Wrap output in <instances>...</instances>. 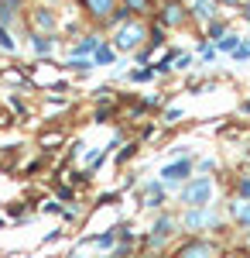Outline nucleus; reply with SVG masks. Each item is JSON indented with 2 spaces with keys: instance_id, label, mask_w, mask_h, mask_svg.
<instances>
[{
  "instance_id": "obj_15",
  "label": "nucleus",
  "mask_w": 250,
  "mask_h": 258,
  "mask_svg": "<svg viewBox=\"0 0 250 258\" xmlns=\"http://www.w3.org/2000/svg\"><path fill=\"white\" fill-rule=\"evenodd\" d=\"M165 21H168V24H178V21H182V7H168Z\"/></svg>"
},
{
  "instance_id": "obj_16",
  "label": "nucleus",
  "mask_w": 250,
  "mask_h": 258,
  "mask_svg": "<svg viewBox=\"0 0 250 258\" xmlns=\"http://www.w3.org/2000/svg\"><path fill=\"white\" fill-rule=\"evenodd\" d=\"M99 244V248H110V244H113V231H106V234H99V238H93Z\"/></svg>"
},
{
  "instance_id": "obj_3",
  "label": "nucleus",
  "mask_w": 250,
  "mask_h": 258,
  "mask_svg": "<svg viewBox=\"0 0 250 258\" xmlns=\"http://www.w3.org/2000/svg\"><path fill=\"white\" fill-rule=\"evenodd\" d=\"M144 41V28H137V24H127L120 35H116V48H137Z\"/></svg>"
},
{
  "instance_id": "obj_17",
  "label": "nucleus",
  "mask_w": 250,
  "mask_h": 258,
  "mask_svg": "<svg viewBox=\"0 0 250 258\" xmlns=\"http://www.w3.org/2000/svg\"><path fill=\"white\" fill-rule=\"evenodd\" d=\"M35 48H38V52H48V48H52V41L45 38V35H35Z\"/></svg>"
},
{
  "instance_id": "obj_19",
  "label": "nucleus",
  "mask_w": 250,
  "mask_h": 258,
  "mask_svg": "<svg viewBox=\"0 0 250 258\" xmlns=\"http://www.w3.org/2000/svg\"><path fill=\"white\" fill-rule=\"evenodd\" d=\"M236 217H240V224H250V203H247V207H240V210H236Z\"/></svg>"
},
{
  "instance_id": "obj_6",
  "label": "nucleus",
  "mask_w": 250,
  "mask_h": 258,
  "mask_svg": "<svg viewBox=\"0 0 250 258\" xmlns=\"http://www.w3.org/2000/svg\"><path fill=\"white\" fill-rule=\"evenodd\" d=\"M172 227H175V220H172V217H161V220H158V224L151 227V244H161V241L172 234Z\"/></svg>"
},
{
  "instance_id": "obj_8",
  "label": "nucleus",
  "mask_w": 250,
  "mask_h": 258,
  "mask_svg": "<svg viewBox=\"0 0 250 258\" xmlns=\"http://www.w3.org/2000/svg\"><path fill=\"white\" fill-rule=\"evenodd\" d=\"M161 203H165V189H161V182H154L148 193V207H161Z\"/></svg>"
},
{
  "instance_id": "obj_24",
  "label": "nucleus",
  "mask_w": 250,
  "mask_h": 258,
  "mask_svg": "<svg viewBox=\"0 0 250 258\" xmlns=\"http://www.w3.org/2000/svg\"><path fill=\"white\" fill-rule=\"evenodd\" d=\"M247 114H250V103H247Z\"/></svg>"
},
{
  "instance_id": "obj_21",
  "label": "nucleus",
  "mask_w": 250,
  "mask_h": 258,
  "mask_svg": "<svg viewBox=\"0 0 250 258\" xmlns=\"http://www.w3.org/2000/svg\"><path fill=\"white\" fill-rule=\"evenodd\" d=\"M240 197H250V179H243V182H240Z\"/></svg>"
},
{
  "instance_id": "obj_20",
  "label": "nucleus",
  "mask_w": 250,
  "mask_h": 258,
  "mask_svg": "<svg viewBox=\"0 0 250 258\" xmlns=\"http://www.w3.org/2000/svg\"><path fill=\"white\" fill-rule=\"evenodd\" d=\"M127 7H134V11H144V7H148V0H127Z\"/></svg>"
},
{
  "instance_id": "obj_7",
  "label": "nucleus",
  "mask_w": 250,
  "mask_h": 258,
  "mask_svg": "<svg viewBox=\"0 0 250 258\" xmlns=\"http://www.w3.org/2000/svg\"><path fill=\"white\" fill-rule=\"evenodd\" d=\"M110 4H113V0H86V7H89V11H93L96 18H106V11H110Z\"/></svg>"
},
{
  "instance_id": "obj_13",
  "label": "nucleus",
  "mask_w": 250,
  "mask_h": 258,
  "mask_svg": "<svg viewBox=\"0 0 250 258\" xmlns=\"http://www.w3.org/2000/svg\"><path fill=\"white\" fill-rule=\"evenodd\" d=\"M35 21H38L41 28H52V24H55V18H52V14H48V11H45V7H41L38 14H35Z\"/></svg>"
},
{
  "instance_id": "obj_22",
  "label": "nucleus",
  "mask_w": 250,
  "mask_h": 258,
  "mask_svg": "<svg viewBox=\"0 0 250 258\" xmlns=\"http://www.w3.org/2000/svg\"><path fill=\"white\" fill-rule=\"evenodd\" d=\"M243 14H247V21H250V4H247V7H243Z\"/></svg>"
},
{
  "instance_id": "obj_4",
  "label": "nucleus",
  "mask_w": 250,
  "mask_h": 258,
  "mask_svg": "<svg viewBox=\"0 0 250 258\" xmlns=\"http://www.w3.org/2000/svg\"><path fill=\"white\" fill-rule=\"evenodd\" d=\"M206 224H216V210L195 207L192 214H185V227H189V231H199V227H206Z\"/></svg>"
},
{
  "instance_id": "obj_12",
  "label": "nucleus",
  "mask_w": 250,
  "mask_h": 258,
  "mask_svg": "<svg viewBox=\"0 0 250 258\" xmlns=\"http://www.w3.org/2000/svg\"><path fill=\"white\" fill-rule=\"evenodd\" d=\"M96 62H106V66H110V62H113V48H110V45H99L96 48Z\"/></svg>"
},
{
  "instance_id": "obj_9",
  "label": "nucleus",
  "mask_w": 250,
  "mask_h": 258,
  "mask_svg": "<svg viewBox=\"0 0 250 258\" xmlns=\"http://www.w3.org/2000/svg\"><path fill=\"white\" fill-rule=\"evenodd\" d=\"M93 48H99V38H96V35L82 38V45H76V59H79V55H86V52H93Z\"/></svg>"
},
{
  "instance_id": "obj_1",
  "label": "nucleus",
  "mask_w": 250,
  "mask_h": 258,
  "mask_svg": "<svg viewBox=\"0 0 250 258\" xmlns=\"http://www.w3.org/2000/svg\"><path fill=\"white\" fill-rule=\"evenodd\" d=\"M209 197H212V179H209V176L192 179V182L182 189V200H185V207H189V210H195V207H206V203H209Z\"/></svg>"
},
{
  "instance_id": "obj_18",
  "label": "nucleus",
  "mask_w": 250,
  "mask_h": 258,
  "mask_svg": "<svg viewBox=\"0 0 250 258\" xmlns=\"http://www.w3.org/2000/svg\"><path fill=\"white\" fill-rule=\"evenodd\" d=\"M223 31H226L223 24H209V38H212V41H216V38H223Z\"/></svg>"
},
{
  "instance_id": "obj_5",
  "label": "nucleus",
  "mask_w": 250,
  "mask_h": 258,
  "mask_svg": "<svg viewBox=\"0 0 250 258\" xmlns=\"http://www.w3.org/2000/svg\"><path fill=\"white\" fill-rule=\"evenodd\" d=\"M178 258H216V248H212L209 241H192V244L182 248Z\"/></svg>"
},
{
  "instance_id": "obj_14",
  "label": "nucleus",
  "mask_w": 250,
  "mask_h": 258,
  "mask_svg": "<svg viewBox=\"0 0 250 258\" xmlns=\"http://www.w3.org/2000/svg\"><path fill=\"white\" fill-rule=\"evenodd\" d=\"M0 48H7V52H14V38L7 35V28L0 24Z\"/></svg>"
},
{
  "instance_id": "obj_23",
  "label": "nucleus",
  "mask_w": 250,
  "mask_h": 258,
  "mask_svg": "<svg viewBox=\"0 0 250 258\" xmlns=\"http://www.w3.org/2000/svg\"><path fill=\"white\" fill-rule=\"evenodd\" d=\"M247 248H250V234H247Z\"/></svg>"
},
{
  "instance_id": "obj_11",
  "label": "nucleus",
  "mask_w": 250,
  "mask_h": 258,
  "mask_svg": "<svg viewBox=\"0 0 250 258\" xmlns=\"http://www.w3.org/2000/svg\"><path fill=\"white\" fill-rule=\"evenodd\" d=\"M216 48H223V52H236V48H240V38H236V35H226Z\"/></svg>"
},
{
  "instance_id": "obj_2",
  "label": "nucleus",
  "mask_w": 250,
  "mask_h": 258,
  "mask_svg": "<svg viewBox=\"0 0 250 258\" xmlns=\"http://www.w3.org/2000/svg\"><path fill=\"white\" fill-rule=\"evenodd\" d=\"M192 176V162L182 159V162H172V165H165L161 169V179H168V182H182V179Z\"/></svg>"
},
{
  "instance_id": "obj_10",
  "label": "nucleus",
  "mask_w": 250,
  "mask_h": 258,
  "mask_svg": "<svg viewBox=\"0 0 250 258\" xmlns=\"http://www.w3.org/2000/svg\"><path fill=\"white\" fill-rule=\"evenodd\" d=\"M212 4H216V0H195V18H209L212 14Z\"/></svg>"
}]
</instances>
